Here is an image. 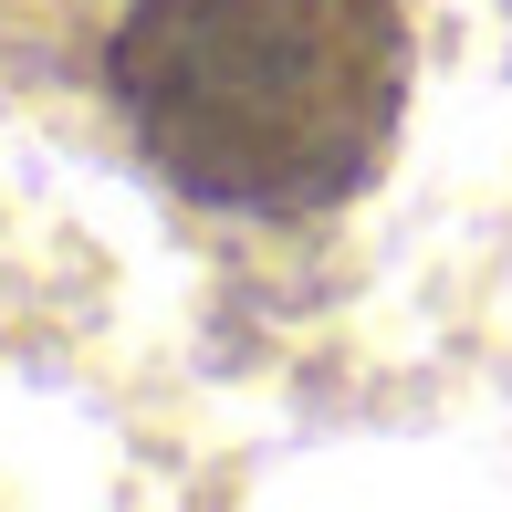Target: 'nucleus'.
I'll list each match as a JSON object with an SVG mask.
<instances>
[{"label": "nucleus", "mask_w": 512, "mask_h": 512, "mask_svg": "<svg viewBox=\"0 0 512 512\" xmlns=\"http://www.w3.org/2000/svg\"><path fill=\"white\" fill-rule=\"evenodd\" d=\"M105 95L136 157L220 220H314L387 168L408 115L398 0H126Z\"/></svg>", "instance_id": "1"}]
</instances>
